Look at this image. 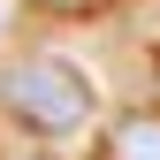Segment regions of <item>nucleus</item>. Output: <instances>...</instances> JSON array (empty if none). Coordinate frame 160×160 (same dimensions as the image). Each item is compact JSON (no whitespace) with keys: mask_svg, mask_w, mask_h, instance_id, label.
Segmentation results:
<instances>
[{"mask_svg":"<svg viewBox=\"0 0 160 160\" xmlns=\"http://www.w3.org/2000/svg\"><path fill=\"white\" fill-rule=\"evenodd\" d=\"M0 107H8L31 137H76L92 122V84H84V69L61 61V53H23V61L0 69Z\"/></svg>","mask_w":160,"mask_h":160,"instance_id":"1","label":"nucleus"},{"mask_svg":"<svg viewBox=\"0 0 160 160\" xmlns=\"http://www.w3.org/2000/svg\"><path fill=\"white\" fill-rule=\"evenodd\" d=\"M99 160H160V107H137L107 130V152Z\"/></svg>","mask_w":160,"mask_h":160,"instance_id":"2","label":"nucleus"}]
</instances>
